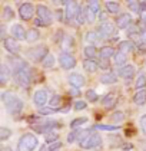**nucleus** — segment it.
I'll return each instance as SVG.
<instances>
[{"label": "nucleus", "mask_w": 146, "mask_h": 151, "mask_svg": "<svg viewBox=\"0 0 146 151\" xmlns=\"http://www.w3.org/2000/svg\"><path fill=\"white\" fill-rule=\"evenodd\" d=\"M1 101H3V104L6 106L7 112H9V114H13V115L20 114L22 109H23V106H24L22 99L11 92H3L1 93Z\"/></svg>", "instance_id": "1"}, {"label": "nucleus", "mask_w": 146, "mask_h": 151, "mask_svg": "<svg viewBox=\"0 0 146 151\" xmlns=\"http://www.w3.org/2000/svg\"><path fill=\"white\" fill-rule=\"evenodd\" d=\"M37 137L34 134H30V132H26L23 134L19 142H17V148L16 151H33L36 147H37Z\"/></svg>", "instance_id": "2"}, {"label": "nucleus", "mask_w": 146, "mask_h": 151, "mask_svg": "<svg viewBox=\"0 0 146 151\" xmlns=\"http://www.w3.org/2000/svg\"><path fill=\"white\" fill-rule=\"evenodd\" d=\"M27 58L30 59V60H33L34 63L36 62H43L45 58L49 55V50H47V47L46 46H36V47H32V49H29L27 50Z\"/></svg>", "instance_id": "3"}, {"label": "nucleus", "mask_w": 146, "mask_h": 151, "mask_svg": "<svg viewBox=\"0 0 146 151\" xmlns=\"http://www.w3.org/2000/svg\"><path fill=\"white\" fill-rule=\"evenodd\" d=\"M100 144H102V137L98 134V132H95V131H93L92 134H89L86 138L80 142V147H82V148H85V150H92V148L99 147Z\"/></svg>", "instance_id": "4"}, {"label": "nucleus", "mask_w": 146, "mask_h": 151, "mask_svg": "<svg viewBox=\"0 0 146 151\" xmlns=\"http://www.w3.org/2000/svg\"><path fill=\"white\" fill-rule=\"evenodd\" d=\"M59 63H60V66L63 69L69 70V69H73L76 66V59L69 52H62L60 56H59Z\"/></svg>", "instance_id": "5"}, {"label": "nucleus", "mask_w": 146, "mask_h": 151, "mask_svg": "<svg viewBox=\"0 0 146 151\" xmlns=\"http://www.w3.org/2000/svg\"><path fill=\"white\" fill-rule=\"evenodd\" d=\"M98 35L99 37H110V36H116V30H115V24L112 22H103V23L98 27Z\"/></svg>", "instance_id": "6"}, {"label": "nucleus", "mask_w": 146, "mask_h": 151, "mask_svg": "<svg viewBox=\"0 0 146 151\" xmlns=\"http://www.w3.org/2000/svg\"><path fill=\"white\" fill-rule=\"evenodd\" d=\"M13 78H14L16 83H17L19 86H22V88H27L29 83H30V75H29V72L26 69L14 72V73H13Z\"/></svg>", "instance_id": "7"}, {"label": "nucleus", "mask_w": 146, "mask_h": 151, "mask_svg": "<svg viewBox=\"0 0 146 151\" xmlns=\"http://www.w3.org/2000/svg\"><path fill=\"white\" fill-rule=\"evenodd\" d=\"M36 13H37L39 19H42V20L46 23V26L52 24L53 16H52V12H50L49 7H46V6H43V4H39V6L36 7Z\"/></svg>", "instance_id": "8"}, {"label": "nucleus", "mask_w": 146, "mask_h": 151, "mask_svg": "<svg viewBox=\"0 0 146 151\" xmlns=\"http://www.w3.org/2000/svg\"><path fill=\"white\" fill-rule=\"evenodd\" d=\"M34 14V7L32 3H23L22 6L19 7V16L22 17V20L27 22L33 17Z\"/></svg>", "instance_id": "9"}, {"label": "nucleus", "mask_w": 146, "mask_h": 151, "mask_svg": "<svg viewBox=\"0 0 146 151\" xmlns=\"http://www.w3.org/2000/svg\"><path fill=\"white\" fill-rule=\"evenodd\" d=\"M7 60H9V63H10V70L14 73V72H17V70H23L27 68V63L23 60L22 58H19V56H7Z\"/></svg>", "instance_id": "10"}, {"label": "nucleus", "mask_w": 146, "mask_h": 151, "mask_svg": "<svg viewBox=\"0 0 146 151\" xmlns=\"http://www.w3.org/2000/svg\"><path fill=\"white\" fill-rule=\"evenodd\" d=\"M116 26L119 29H129L132 26V16L129 13H122L116 17Z\"/></svg>", "instance_id": "11"}, {"label": "nucleus", "mask_w": 146, "mask_h": 151, "mask_svg": "<svg viewBox=\"0 0 146 151\" xmlns=\"http://www.w3.org/2000/svg\"><path fill=\"white\" fill-rule=\"evenodd\" d=\"M59 128L60 127V124H57L56 121H47V122H45V124H42V125H36V127H33L37 132H40V134H49V132H52L55 128Z\"/></svg>", "instance_id": "12"}, {"label": "nucleus", "mask_w": 146, "mask_h": 151, "mask_svg": "<svg viewBox=\"0 0 146 151\" xmlns=\"http://www.w3.org/2000/svg\"><path fill=\"white\" fill-rule=\"evenodd\" d=\"M79 10H80V6L78 4V1H76V0H72L68 6H66V10H65L66 19H68V20L76 19V14H78Z\"/></svg>", "instance_id": "13"}, {"label": "nucleus", "mask_w": 146, "mask_h": 151, "mask_svg": "<svg viewBox=\"0 0 146 151\" xmlns=\"http://www.w3.org/2000/svg\"><path fill=\"white\" fill-rule=\"evenodd\" d=\"M33 102H34V105H37L39 108H43V105H46V102H47V91H46V89L36 91L33 95Z\"/></svg>", "instance_id": "14"}, {"label": "nucleus", "mask_w": 146, "mask_h": 151, "mask_svg": "<svg viewBox=\"0 0 146 151\" xmlns=\"http://www.w3.org/2000/svg\"><path fill=\"white\" fill-rule=\"evenodd\" d=\"M10 33H11V37L16 39V40H23V39H26V35H27V32L24 30V27H23L22 24L11 26Z\"/></svg>", "instance_id": "15"}, {"label": "nucleus", "mask_w": 146, "mask_h": 151, "mask_svg": "<svg viewBox=\"0 0 146 151\" xmlns=\"http://www.w3.org/2000/svg\"><path fill=\"white\" fill-rule=\"evenodd\" d=\"M3 46H4L6 50H9L10 53H17L19 49H20L17 40L13 39V37H4V39H3Z\"/></svg>", "instance_id": "16"}, {"label": "nucleus", "mask_w": 146, "mask_h": 151, "mask_svg": "<svg viewBox=\"0 0 146 151\" xmlns=\"http://www.w3.org/2000/svg\"><path fill=\"white\" fill-rule=\"evenodd\" d=\"M118 73H119V76H122L123 79L129 81V79H132V78L135 76V66H133V65H123L120 69L118 70Z\"/></svg>", "instance_id": "17"}, {"label": "nucleus", "mask_w": 146, "mask_h": 151, "mask_svg": "<svg viewBox=\"0 0 146 151\" xmlns=\"http://www.w3.org/2000/svg\"><path fill=\"white\" fill-rule=\"evenodd\" d=\"M85 78H83V75H80V73H70L69 75V83L73 86V88H78L80 89L83 85H85Z\"/></svg>", "instance_id": "18"}, {"label": "nucleus", "mask_w": 146, "mask_h": 151, "mask_svg": "<svg viewBox=\"0 0 146 151\" xmlns=\"http://www.w3.org/2000/svg\"><path fill=\"white\" fill-rule=\"evenodd\" d=\"M10 75H11V70L9 69V66L6 63H1L0 65V82H1V85H6L7 83Z\"/></svg>", "instance_id": "19"}, {"label": "nucleus", "mask_w": 146, "mask_h": 151, "mask_svg": "<svg viewBox=\"0 0 146 151\" xmlns=\"http://www.w3.org/2000/svg\"><path fill=\"white\" fill-rule=\"evenodd\" d=\"M115 47L112 46H103L99 50V56H100V59H109L112 58V56H115Z\"/></svg>", "instance_id": "20"}, {"label": "nucleus", "mask_w": 146, "mask_h": 151, "mask_svg": "<svg viewBox=\"0 0 146 151\" xmlns=\"http://www.w3.org/2000/svg\"><path fill=\"white\" fill-rule=\"evenodd\" d=\"M100 82L105 83V85H110V83L118 82V76H116L113 72H108V73H103L100 76Z\"/></svg>", "instance_id": "21"}, {"label": "nucleus", "mask_w": 146, "mask_h": 151, "mask_svg": "<svg viewBox=\"0 0 146 151\" xmlns=\"http://www.w3.org/2000/svg\"><path fill=\"white\" fill-rule=\"evenodd\" d=\"M133 102L136 105H145L146 104V91L145 89H139L133 95Z\"/></svg>", "instance_id": "22"}, {"label": "nucleus", "mask_w": 146, "mask_h": 151, "mask_svg": "<svg viewBox=\"0 0 146 151\" xmlns=\"http://www.w3.org/2000/svg\"><path fill=\"white\" fill-rule=\"evenodd\" d=\"M83 68L88 70V72H95L99 68V63L95 60V59H85L83 60Z\"/></svg>", "instance_id": "23"}, {"label": "nucleus", "mask_w": 146, "mask_h": 151, "mask_svg": "<svg viewBox=\"0 0 146 151\" xmlns=\"http://www.w3.org/2000/svg\"><path fill=\"white\" fill-rule=\"evenodd\" d=\"M39 37H40V33H39V30L37 29H30V30H27V35H26V40L27 42H30V43H33L36 40H39Z\"/></svg>", "instance_id": "24"}, {"label": "nucleus", "mask_w": 146, "mask_h": 151, "mask_svg": "<svg viewBox=\"0 0 146 151\" xmlns=\"http://www.w3.org/2000/svg\"><path fill=\"white\" fill-rule=\"evenodd\" d=\"M106 10L112 14H116L120 12V4L118 1H106Z\"/></svg>", "instance_id": "25"}, {"label": "nucleus", "mask_w": 146, "mask_h": 151, "mask_svg": "<svg viewBox=\"0 0 146 151\" xmlns=\"http://www.w3.org/2000/svg\"><path fill=\"white\" fill-rule=\"evenodd\" d=\"M115 101H116V96H115V93L109 92L108 95H105L103 98H102V104L105 105L106 108H110L113 104H115Z\"/></svg>", "instance_id": "26"}, {"label": "nucleus", "mask_w": 146, "mask_h": 151, "mask_svg": "<svg viewBox=\"0 0 146 151\" xmlns=\"http://www.w3.org/2000/svg\"><path fill=\"white\" fill-rule=\"evenodd\" d=\"M119 50L120 52H123V53H127V52H130L132 49H133V43L130 42V40H123V42H120L119 43Z\"/></svg>", "instance_id": "27"}, {"label": "nucleus", "mask_w": 146, "mask_h": 151, "mask_svg": "<svg viewBox=\"0 0 146 151\" xmlns=\"http://www.w3.org/2000/svg\"><path fill=\"white\" fill-rule=\"evenodd\" d=\"M113 60H115V63H116V65L123 66V63H126V53L120 52V50H118V52L115 53V58H113Z\"/></svg>", "instance_id": "28"}, {"label": "nucleus", "mask_w": 146, "mask_h": 151, "mask_svg": "<svg viewBox=\"0 0 146 151\" xmlns=\"http://www.w3.org/2000/svg\"><path fill=\"white\" fill-rule=\"evenodd\" d=\"M55 62H56L55 56H53L52 53H49V55H47V56L45 58V60L42 62V65H43V68H46V69H50V68H53Z\"/></svg>", "instance_id": "29"}, {"label": "nucleus", "mask_w": 146, "mask_h": 151, "mask_svg": "<svg viewBox=\"0 0 146 151\" xmlns=\"http://www.w3.org/2000/svg\"><path fill=\"white\" fill-rule=\"evenodd\" d=\"M86 122H88V118H86V116L76 118V119H73V121L70 122V128H72V129H78L79 127H82V125L86 124Z\"/></svg>", "instance_id": "30"}, {"label": "nucleus", "mask_w": 146, "mask_h": 151, "mask_svg": "<svg viewBox=\"0 0 146 151\" xmlns=\"http://www.w3.org/2000/svg\"><path fill=\"white\" fill-rule=\"evenodd\" d=\"M135 86H136V89H137V91L145 88L146 86V75L140 73V75L137 76V79H136V82H135Z\"/></svg>", "instance_id": "31"}, {"label": "nucleus", "mask_w": 146, "mask_h": 151, "mask_svg": "<svg viewBox=\"0 0 146 151\" xmlns=\"http://www.w3.org/2000/svg\"><path fill=\"white\" fill-rule=\"evenodd\" d=\"M96 53H98V50H96V46H93V45H89V46L85 47V55H86V58L88 59H93L96 56Z\"/></svg>", "instance_id": "32"}, {"label": "nucleus", "mask_w": 146, "mask_h": 151, "mask_svg": "<svg viewBox=\"0 0 146 151\" xmlns=\"http://www.w3.org/2000/svg\"><path fill=\"white\" fill-rule=\"evenodd\" d=\"M110 119H112V122L115 124H119V122H122L125 119V114L122 111H116V112H113L112 116H110Z\"/></svg>", "instance_id": "33"}, {"label": "nucleus", "mask_w": 146, "mask_h": 151, "mask_svg": "<svg viewBox=\"0 0 146 151\" xmlns=\"http://www.w3.org/2000/svg\"><path fill=\"white\" fill-rule=\"evenodd\" d=\"M13 17H14L13 9H11L10 6H6V7L3 9V19H4V20H11Z\"/></svg>", "instance_id": "34"}, {"label": "nucleus", "mask_w": 146, "mask_h": 151, "mask_svg": "<svg viewBox=\"0 0 146 151\" xmlns=\"http://www.w3.org/2000/svg\"><path fill=\"white\" fill-rule=\"evenodd\" d=\"M85 14H86V22H88V23H93V22H95L96 13L93 12L90 7H86V9H85Z\"/></svg>", "instance_id": "35"}, {"label": "nucleus", "mask_w": 146, "mask_h": 151, "mask_svg": "<svg viewBox=\"0 0 146 151\" xmlns=\"http://www.w3.org/2000/svg\"><path fill=\"white\" fill-rule=\"evenodd\" d=\"M9 137H11V129H9L7 127L0 128V141H6Z\"/></svg>", "instance_id": "36"}, {"label": "nucleus", "mask_w": 146, "mask_h": 151, "mask_svg": "<svg viewBox=\"0 0 146 151\" xmlns=\"http://www.w3.org/2000/svg\"><path fill=\"white\" fill-rule=\"evenodd\" d=\"M80 131H82V129H75V131H72V132L69 134L68 135V142L69 144H72V142H75V141H79Z\"/></svg>", "instance_id": "37"}, {"label": "nucleus", "mask_w": 146, "mask_h": 151, "mask_svg": "<svg viewBox=\"0 0 146 151\" xmlns=\"http://www.w3.org/2000/svg\"><path fill=\"white\" fill-rule=\"evenodd\" d=\"M45 139L47 144H53V142H56V141H59V135H57L56 132H49V134H46L45 135Z\"/></svg>", "instance_id": "38"}, {"label": "nucleus", "mask_w": 146, "mask_h": 151, "mask_svg": "<svg viewBox=\"0 0 146 151\" xmlns=\"http://www.w3.org/2000/svg\"><path fill=\"white\" fill-rule=\"evenodd\" d=\"M93 128L95 129H103V131H116V129H119V127H116V125H105V124H96Z\"/></svg>", "instance_id": "39"}, {"label": "nucleus", "mask_w": 146, "mask_h": 151, "mask_svg": "<svg viewBox=\"0 0 146 151\" xmlns=\"http://www.w3.org/2000/svg\"><path fill=\"white\" fill-rule=\"evenodd\" d=\"M88 7H90L96 14L100 12V7H99V1L98 0H88Z\"/></svg>", "instance_id": "40"}, {"label": "nucleus", "mask_w": 146, "mask_h": 151, "mask_svg": "<svg viewBox=\"0 0 146 151\" xmlns=\"http://www.w3.org/2000/svg\"><path fill=\"white\" fill-rule=\"evenodd\" d=\"M76 22H78L79 24H83L85 22H86V14H85V9H82V6H80V10L78 12V14H76Z\"/></svg>", "instance_id": "41"}, {"label": "nucleus", "mask_w": 146, "mask_h": 151, "mask_svg": "<svg viewBox=\"0 0 146 151\" xmlns=\"http://www.w3.org/2000/svg\"><path fill=\"white\" fill-rule=\"evenodd\" d=\"M86 98H88V101H90V102H96L98 101V93H96V91H93V89H89V91H86Z\"/></svg>", "instance_id": "42"}, {"label": "nucleus", "mask_w": 146, "mask_h": 151, "mask_svg": "<svg viewBox=\"0 0 146 151\" xmlns=\"http://www.w3.org/2000/svg\"><path fill=\"white\" fill-rule=\"evenodd\" d=\"M60 102H62L60 95H53V98L50 99V108H55V109H56L57 106L60 105Z\"/></svg>", "instance_id": "43"}, {"label": "nucleus", "mask_w": 146, "mask_h": 151, "mask_svg": "<svg viewBox=\"0 0 146 151\" xmlns=\"http://www.w3.org/2000/svg\"><path fill=\"white\" fill-rule=\"evenodd\" d=\"M98 37H99V35L96 33V32H88V35H86V40L88 42H90L92 45L98 40Z\"/></svg>", "instance_id": "44"}, {"label": "nucleus", "mask_w": 146, "mask_h": 151, "mask_svg": "<svg viewBox=\"0 0 146 151\" xmlns=\"http://www.w3.org/2000/svg\"><path fill=\"white\" fill-rule=\"evenodd\" d=\"M88 106V104L85 102V101H76L75 105H73V108L76 109V111H82V109H85Z\"/></svg>", "instance_id": "45"}, {"label": "nucleus", "mask_w": 146, "mask_h": 151, "mask_svg": "<svg viewBox=\"0 0 146 151\" xmlns=\"http://www.w3.org/2000/svg\"><path fill=\"white\" fill-rule=\"evenodd\" d=\"M56 109L55 108H40L39 109V112L42 114V115H50V114H53Z\"/></svg>", "instance_id": "46"}, {"label": "nucleus", "mask_w": 146, "mask_h": 151, "mask_svg": "<svg viewBox=\"0 0 146 151\" xmlns=\"http://www.w3.org/2000/svg\"><path fill=\"white\" fill-rule=\"evenodd\" d=\"M139 124H140V129H142V132L146 135V115H142L140 116V121H139Z\"/></svg>", "instance_id": "47"}, {"label": "nucleus", "mask_w": 146, "mask_h": 151, "mask_svg": "<svg viewBox=\"0 0 146 151\" xmlns=\"http://www.w3.org/2000/svg\"><path fill=\"white\" fill-rule=\"evenodd\" d=\"M62 147V142L60 141H56V142H53V144H50V147H49V151H57L59 148Z\"/></svg>", "instance_id": "48"}, {"label": "nucleus", "mask_w": 146, "mask_h": 151, "mask_svg": "<svg viewBox=\"0 0 146 151\" xmlns=\"http://www.w3.org/2000/svg\"><path fill=\"white\" fill-rule=\"evenodd\" d=\"M110 144H115V145H119L120 144V137L119 135H115V137H110Z\"/></svg>", "instance_id": "49"}, {"label": "nucleus", "mask_w": 146, "mask_h": 151, "mask_svg": "<svg viewBox=\"0 0 146 151\" xmlns=\"http://www.w3.org/2000/svg\"><path fill=\"white\" fill-rule=\"evenodd\" d=\"M63 37V30H57L56 33H55V42H60V39Z\"/></svg>", "instance_id": "50"}, {"label": "nucleus", "mask_w": 146, "mask_h": 151, "mask_svg": "<svg viewBox=\"0 0 146 151\" xmlns=\"http://www.w3.org/2000/svg\"><path fill=\"white\" fill-rule=\"evenodd\" d=\"M139 3V0H126V4L129 6V7H132V6H135Z\"/></svg>", "instance_id": "51"}, {"label": "nucleus", "mask_w": 146, "mask_h": 151, "mask_svg": "<svg viewBox=\"0 0 146 151\" xmlns=\"http://www.w3.org/2000/svg\"><path fill=\"white\" fill-rule=\"evenodd\" d=\"M34 24H36V26H46V23L42 19H36V20H34Z\"/></svg>", "instance_id": "52"}, {"label": "nucleus", "mask_w": 146, "mask_h": 151, "mask_svg": "<svg viewBox=\"0 0 146 151\" xmlns=\"http://www.w3.org/2000/svg\"><path fill=\"white\" fill-rule=\"evenodd\" d=\"M78 93H79L78 88H73V89H72V91H70V95H73V96H76V95H78Z\"/></svg>", "instance_id": "53"}, {"label": "nucleus", "mask_w": 146, "mask_h": 151, "mask_svg": "<svg viewBox=\"0 0 146 151\" xmlns=\"http://www.w3.org/2000/svg\"><path fill=\"white\" fill-rule=\"evenodd\" d=\"M60 1H62L63 4H66V6H68V4L70 3V1H72V0H60Z\"/></svg>", "instance_id": "54"}, {"label": "nucleus", "mask_w": 146, "mask_h": 151, "mask_svg": "<svg viewBox=\"0 0 146 151\" xmlns=\"http://www.w3.org/2000/svg\"><path fill=\"white\" fill-rule=\"evenodd\" d=\"M40 151H49V148L46 147V144H45V145H42V148H40Z\"/></svg>", "instance_id": "55"}, {"label": "nucleus", "mask_w": 146, "mask_h": 151, "mask_svg": "<svg viewBox=\"0 0 146 151\" xmlns=\"http://www.w3.org/2000/svg\"><path fill=\"white\" fill-rule=\"evenodd\" d=\"M142 39H143V42L146 43V33H145V35H142Z\"/></svg>", "instance_id": "56"}, {"label": "nucleus", "mask_w": 146, "mask_h": 151, "mask_svg": "<svg viewBox=\"0 0 146 151\" xmlns=\"http://www.w3.org/2000/svg\"><path fill=\"white\" fill-rule=\"evenodd\" d=\"M3 151H11V148H10V147H6V148H4Z\"/></svg>", "instance_id": "57"}, {"label": "nucleus", "mask_w": 146, "mask_h": 151, "mask_svg": "<svg viewBox=\"0 0 146 151\" xmlns=\"http://www.w3.org/2000/svg\"><path fill=\"white\" fill-rule=\"evenodd\" d=\"M52 1H53V3H57V0H52ZM59 1H60V0H59Z\"/></svg>", "instance_id": "58"}]
</instances>
